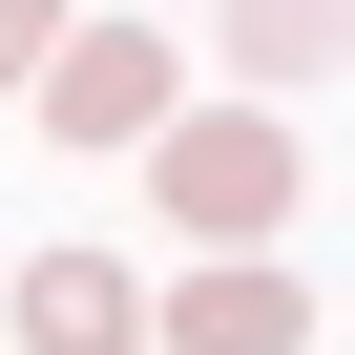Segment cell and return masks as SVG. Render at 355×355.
I'll return each instance as SVG.
<instances>
[{
	"label": "cell",
	"mask_w": 355,
	"mask_h": 355,
	"mask_svg": "<svg viewBox=\"0 0 355 355\" xmlns=\"http://www.w3.org/2000/svg\"><path fill=\"white\" fill-rule=\"evenodd\" d=\"M21 334H42V355H146V293H125L105 251H42V272H21Z\"/></svg>",
	"instance_id": "obj_4"
},
{
	"label": "cell",
	"mask_w": 355,
	"mask_h": 355,
	"mask_svg": "<svg viewBox=\"0 0 355 355\" xmlns=\"http://www.w3.org/2000/svg\"><path fill=\"white\" fill-rule=\"evenodd\" d=\"M21 63H42V0H0V84H21Z\"/></svg>",
	"instance_id": "obj_6"
},
{
	"label": "cell",
	"mask_w": 355,
	"mask_h": 355,
	"mask_svg": "<svg viewBox=\"0 0 355 355\" xmlns=\"http://www.w3.org/2000/svg\"><path fill=\"white\" fill-rule=\"evenodd\" d=\"M146 189L189 209L209 251H272V209H313V167H293L272 105H167V125H146Z\"/></svg>",
	"instance_id": "obj_1"
},
{
	"label": "cell",
	"mask_w": 355,
	"mask_h": 355,
	"mask_svg": "<svg viewBox=\"0 0 355 355\" xmlns=\"http://www.w3.org/2000/svg\"><path fill=\"white\" fill-rule=\"evenodd\" d=\"M21 105H42L63 146H146V125H167V42H42Z\"/></svg>",
	"instance_id": "obj_2"
},
{
	"label": "cell",
	"mask_w": 355,
	"mask_h": 355,
	"mask_svg": "<svg viewBox=\"0 0 355 355\" xmlns=\"http://www.w3.org/2000/svg\"><path fill=\"white\" fill-rule=\"evenodd\" d=\"M167 355H313V293H293L272 251H209L189 313H167Z\"/></svg>",
	"instance_id": "obj_3"
},
{
	"label": "cell",
	"mask_w": 355,
	"mask_h": 355,
	"mask_svg": "<svg viewBox=\"0 0 355 355\" xmlns=\"http://www.w3.org/2000/svg\"><path fill=\"white\" fill-rule=\"evenodd\" d=\"M334 21H355V0H230V42H251V84H313V63H334Z\"/></svg>",
	"instance_id": "obj_5"
}]
</instances>
